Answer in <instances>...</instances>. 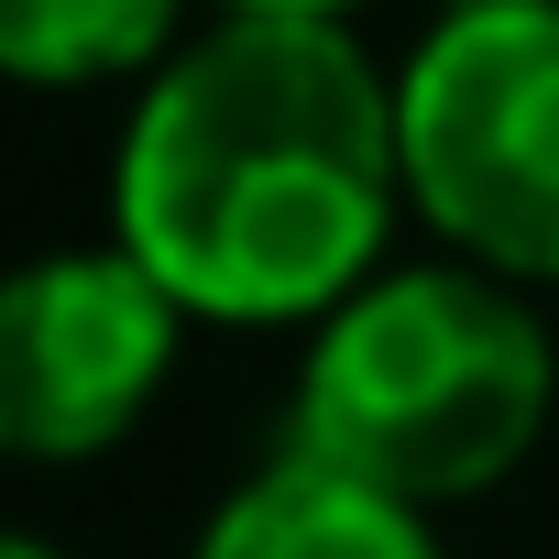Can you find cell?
<instances>
[{
	"mask_svg": "<svg viewBox=\"0 0 559 559\" xmlns=\"http://www.w3.org/2000/svg\"><path fill=\"white\" fill-rule=\"evenodd\" d=\"M395 198V88L341 23L297 12H230L209 45L165 56L110 165L121 252L187 319L230 330L330 319L373 286Z\"/></svg>",
	"mask_w": 559,
	"mask_h": 559,
	"instance_id": "1",
	"label": "cell"
},
{
	"mask_svg": "<svg viewBox=\"0 0 559 559\" xmlns=\"http://www.w3.org/2000/svg\"><path fill=\"white\" fill-rule=\"evenodd\" d=\"M559 362L537 308L483 263H406L352 286L319 319L297 373L286 450L395 493V504H472L493 493L548 428Z\"/></svg>",
	"mask_w": 559,
	"mask_h": 559,
	"instance_id": "2",
	"label": "cell"
},
{
	"mask_svg": "<svg viewBox=\"0 0 559 559\" xmlns=\"http://www.w3.org/2000/svg\"><path fill=\"white\" fill-rule=\"evenodd\" d=\"M406 209L504 286H559V12H450L395 78Z\"/></svg>",
	"mask_w": 559,
	"mask_h": 559,
	"instance_id": "3",
	"label": "cell"
},
{
	"mask_svg": "<svg viewBox=\"0 0 559 559\" xmlns=\"http://www.w3.org/2000/svg\"><path fill=\"white\" fill-rule=\"evenodd\" d=\"M176 297L110 252H45L0 274V461H99L132 439L176 362Z\"/></svg>",
	"mask_w": 559,
	"mask_h": 559,
	"instance_id": "4",
	"label": "cell"
},
{
	"mask_svg": "<svg viewBox=\"0 0 559 559\" xmlns=\"http://www.w3.org/2000/svg\"><path fill=\"white\" fill-rule=\"evenodd\" d=\"M198 559H439V537H428L417 504H395V493H373V483L286 450L274 472H252L209 515Z\"/></svg>",
	"mask_w": 559,
	"mask_h": 559,
	"instance_id": "5",
	"label": "cell"
},
{
	"mask_svg": "<svg viewBox=\"0 0 559 559\" xmlns=\"http://www.w3.org/2000/svg\"><path fill=\"white\" fill-rule=\"evenodd\" d=\"M176 0H0V78L12 88H99L165 56Z\"/></svg>",
	"mask_w": 559,
	"mask_h": 559,
	"instance_id": "6",
	"label": "cell"
},
{
	"mask_svg": "<svg viewBox=\"0 0 559 559\" xmlns=\"http://www.w3.org/2000/svg\"><path fill=\"white\" fill-rule=\"evenodd\" d=\"M219 12H297V23H341L352 0H219Z\"/></svg>",
	"mask_w": 559,
	"mask_h": 559,
	"instance_id": "7",
	"label": "cell"
},
{
	"mask_svg": "<svg viewBox=\"0 0 559 559\" xmlns=\"http://www.w3.org/2000/svg\"><path fill=\"white\" fill-rule=\"evenodd\" d=\"M0 559H67V548H45V537H12V526H0Z\"/></svg>",
	"mask_w": 559,
	"mask_h": 559,
	"instance_id": "8",
	"label": "cell"
},
{
	"mask_svg": "<svg viewBox=\"0 0 559 559\" xmlns=\"http://www.w3.org/2000/svg\"><path fill=\"white\" fill-rule=\"evenodd\" d=\"M450 12H559V0H450Z\"/></svg>",
	"mask_w": 559,
	"mask_h": 559,
	"instance_id": "9",
	"label": "cell"
}]
</instances>
